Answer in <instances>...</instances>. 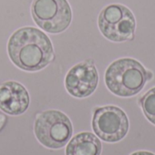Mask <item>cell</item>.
<instances>
[{"label":"cell","instance_id":"cell-1","mask_svg":"<svg viewBox=\"0 0 155 155\" xmlns=\"http://www.w3.org/2000/svg\"><path fill=\"white\" fill-rule=\"evenodd\" d=\"M7 54L12 63L25 72L40 71L55 58L50 38L33 26L21 27L11 35Z\"/></svg>","mask_w":155,"mask_h":155},{"label":"cell","instance_id":"cell-2","mask_svg":"<svg viewBox=\"0 0 155 155\" xmlns=\"http://www.w3.org/2000/svg\"><path fill=\"white\" fill-rule=\"evenodd\" d=\"M153 74L134 58H121L106 69L104 82L111 93L120 97H132L139 94L151 81Z\"/></svg>","mask_w":155,"mask_h":155},{"label":"cell","instance_id":"cell-3","mask_svg":"<svg viewBox=\"0 0 155 155\" xmlns=\"http://www.w3.org/2000/svg\"><path fill=\"white\" fill-rule=\"evenodd\" d=\"M37 141L48 149L64 147L73 135V124L69 117L58 110H46L40 113L34 124Z\"/></svg>","mask_w":155,"mask_h":155},{"label":"cell","instance_id":"cell-4","mask_svg":"<svg viewBox=\"0 0 155 155\" xmlns=\"http://www.w3.org/2000/svg\"><path fill=\"white\" fill-rule=\"evenodd\" d=\"M98 27L108 40L116 43L125 42L134 38L136 21L128 7L120 4H112L100 12Z\"/></svg>","mask_w":155,"mask_h":155},{"label":"cell","instance_id":"cell-5","mask_svg":"<svg viewBox=\"0 0 155 155\" xmlns=\"http://www.w3.org/2000/svg\"><path fill=\"white\" fill-rule=\"evenodd\" d=\"M31 14L34 22L45 32L60 34L72 22V9L67 0H33Z\"/></svg>","mask_w":155,"mask_h":155},{"label":"cell","instance_id":"cell-6","mask_svg":"<svg viewBox=\"0 0 155 155\" xmlns=\"http://www.w3.org/2000/svg\"><path fill=\"white\" fill-rule=\"evenodd\" d=\"M92 126L94 134L101 140L106 143H117L127 135L129 120L121 108L107 105L94 109Z\"/></svg>","mask_w":155,"mask_h":155},{"label":"cell","instance_id":"cell-7","mask_svg":"<svg viewBox=\"0 0 155 155\" xmlns=\"http://www.w3.org/2000/svg\"><path fill=\"white\" fill-rule=\"evenodd\" d=\"M99 74L91 59L78 63L69 69L64 78L67 93L75 98H86L98 86Z\"/></svg>","mask_w":155,"mask_h":155},{"label":"cell","instance_id":"cell-8","mask_svg":"<svg viewBox=\"0 0 155 155\" xmlns=\"http://www.w3.org/2000/svg\"><path fill=\"white\" fill-rule=\"evenodd\" d=\"M30 104L27 89L15 81H5L0 84V110L12 116L25 114Z\"/></svg>","mask_w":155,"mask_h":155},{"label":"cell","instance_id":"cell-9","mask_svg":"<svg viewBox=\"0 0 155 155\" xmlns=\"http://www.w3.org/2000/svg\"><path fill=\"white\" fill-rule=\"evenodd\" d=\"M102 143L96 135L83 132L70 139L65 148V155H101Z\"/></svg>","mask_w":155,"mask_h":155},{"label":"cell","instance_id":"cell-10","mask_svg":"<svg viewBox=\"0 0 155 155\" xmlns=\"http://www.w3.org/2000/svg\"><path fill=\"white\" fill-rule=\"evenodd\" d=\"M139 104L147 120L155 125V87L150 89L139 99Z\"/></svg>","mask_w":155,"mask_h":155},{"label":"cell","instance_id":"cell-11","mask_svg":"<svg viewBox=\"0 0 155 155\" xmlns=\"http://www.w3.org/2000/svg\"><path fill=\"white\" fill-rule=\"evenodd\" d=\"M7 123V118L5 114H0V133L2 132V130L5 128V124Z\"/></svg>","mask_w":155,"mask_h":155},{"label":"cell","instance_id":"cell-12","mask_svg":"<svg viewBox=\"0 0 155 155\" xmlns=\"http://www.w3.org/2000/svg\"><path fill=\"white\" fill-rule=\"evenodd\" d=\"M131 155H155L154 153H151V152H147V151H138L135 152L134 153H132Z\"/></svg>","mask_w":155,"mask_h":155}]
</instances>
